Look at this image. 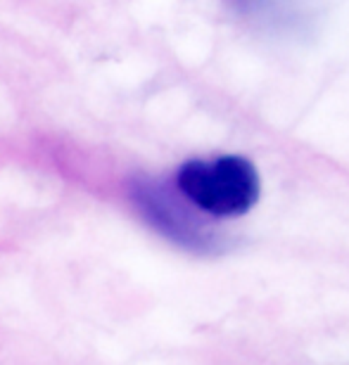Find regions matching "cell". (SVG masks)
I'll return each mask as SVG.
<instances>
[{"instance_id": "2", "label": "cell", "mask_w": 349, "mask_h": 365, "mask_svg": "<svg viewBox=\"0 0 349 365\" xmlns=\"http://www.w3.org/2000/svg\"><path fill=\"white\" fill-rule=\"evenodd\" d=\"M138 214L145 223L171 245L195 254H216L223 247V237L202 223L193 209L166 182L148 176H138L128 185Z\"/></svg>"}, {"instance_id": "1", "label": "cell", "mask_w": 349, "mask_h": 365, "mask_svg": "<svg viewBox=\"0 0 349 365\" xmlns=\"http://www.w3.org/2000/svg\"><path fill=\"white\" fill-rule=\"evenodd\" d=\"M176 187L191 207L216 218H236L259 202L261 178L247 157L221 155L186 162L176 173Z\"/></svg>"}]
</instances>
